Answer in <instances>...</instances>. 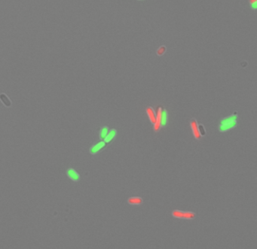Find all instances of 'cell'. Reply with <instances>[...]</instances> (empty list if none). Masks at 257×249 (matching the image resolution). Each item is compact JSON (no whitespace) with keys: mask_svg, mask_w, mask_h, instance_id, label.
Returning <instances> with one entry per match:
<instances>
[{"mask_svg":"<svg viewBox=\"0 0 257 249\" xmlns=\"http://www.w3.org/2000/svg\"><path fill=\"white\" fill-rule=\"evenodd\" d=\"M237 114H232V115L229 116V117H225V118L222 119L220 123H219V130L220 131V132H224L235 128L237 124Z\"/></svg>","mask_w":257,"mask_h":249,"instance_id":"obj_1","label":"cell"},{"mask_svg":"<svg viewBox=\"0 0 257 249\" xmlns=\"http://www.w3.org/2000/svg\"><path fill=\"white\" fill-rule=\"evenodd\" d=\"M190 126H191V129L192 130L193 135L196 139H200L201 138V135L199 132V129H198V124L196 120L192 119L190 122Z\"/></svg>","mask_w":257,"mask_h":249,"instance_id":"obj_2","label":"cell"},{"mask_svg":"<svg viewBox=\"0 0 257 249\" xmlns=\"http://www.w3.org/2000/svg\"><path fill=\"white\" fill-rule=\"evenodd\" d=\"M162 108L158 107L157 109V112H156V118L155 122L154 124V130L155 132H158L161 128V117H162Z\"/></svg>","mask_w":257,"mask_h":249,"instance_id":"obj_3","label":"cell"},{"mask_svg":"<svg viewBox=\"0 0 257 249\" xmlns=\"http://www.w3.org/2000/svg\"><path fill=\"white\" fill-rule=\"evenodd\" d=\"M66 175H67L68 177L71 179V180L73 181V182H79L80 180V175L73 168H69V169L66 170Z\"/></svg>","mask_w":257,"mask_h":249,"instance_id":"obj_4","label":"cell"},{"mask_svg":"<svg viewBox=\"0 0 257 249\" xmlns=\"http://www.w3.org/2000/svg\"><path fill=\"white\" fill-rule=\"evenodd\" d=\"M106 145V143L104 141L98 142V143L94 145V146H92L91 148H90V153H91V154H96V153H98L99 151H100V150H102L103 148H105Z\"/></svg>","mask_w":257,"mask_h":249,"instance_id":"obj_5","label":"cell"},{"mask_svg":"<svg viewBox=\"0 0 257 249\" xmlns=\"http://www.w3.org/2000/svg\"><path fill=\"white\" fill-rule=\"evenodd\" d=\"M117 134V131L115 130V129H112V130H110V131L108 132V133H107L106 136L104 138V142H106V143H109V142H110L111 141H113L114 139V138L115 137V135H116Z\"/></svg>","mask_w":257,"mask_h":249,"instance_id":"obj_6","label":"cell"},{"mask_svg":"<svg viewBox=\"0 0 257 249\" xmlns=\"http://www.w3.org/2000/svg\"><path fill=\"white\" fill-rule=\"evenodd\" d=\"M146 113H147V115H148V117H149V120H150L151 123L154 124L155 122L156 114L153 108H152V107H148L147 108H146Z\"/></svg>","mask_w":257,"mask_h":249,"instance_id":"obj_7","label":"cell"},{"mask_svg":"<svg viewBox=\"0 0 257 249\" xmlns=\"http://www.w3.org/2000/svg\"><path fill=\"white\" fill-rule=\"evenodd\" d=\"M168 120V113L165 109H162V117H161V127H165Z\"/></svg>","mask_w":257,"mask_h":249,"instance_id":"obj_8","label":"cell"},{"mask_svg":"<svg viewBox=\"0 0 257 249\" xmlns=\"http://www.w3.org/2000/svg\"><path fill=\"white\" fill-rule=\"evenodd\" d=\"M128 203L131 205H140L143 203V199L139 197H130L128 200Z\"/></svg>","mask_w":257,"mask_h":249,"instance_id":"obj_9","label":"cell"},{"mask_svg":"<svg viewBox=\"0 0 257 249\" xmlns=\"http://www.w3.org/2000/svg\"><path fill=\"white\" fill-rule=\"evenodd\" d=\"M196 214L192 211H182L181 218L183 219H194L196 218Z\"/></svg>","mask_w":257,"mask_h":249,"instance_id":"obj_10","label":"cell"},{"mask_svg":"<svg viewBox=\"0 0 257 249\" xmlns=\"http://www.w3.org/2000/svg\"><path fill=\"white\" fill-rule=\"evenodd\" d=\"M109 132V128L107 127H103V128L101 129L100 131V138L101 139H104V138H105L106 136L107 133H108Z\"/></svg>","mask_w":257,"mask_h":249,"instance_id":"obj_11","label":"cell"},{"mask_svg":"<svg viewBox=\"0 0 257 249\" xmlns=\"http://www.w3.org/2000/svg\"><path fill=\"white\" fill-rule=\"evenodd\" d=\"M0 99L2 100V101L3 102V103H4L6 106H9L11 105V102L9 101V99H8L7 96H5L4 94H1L0 95Z\"/></svg>","mask_w":257,"mask_h":249,"instance_id":"obj_12","label":"cell"},{"mask_svg":"<svg viewBox=\"0 0 257 249\" xmlns=\"http://www.w3.org/2000/svg\"><path fill=\"white\" fill-rule=\"evenodd\" d=\"M250 8L253 10H256L257 9V0H250Z\"/></svg>","mask_w":257,"mask_h":249,"instance_id":"obj_13","label":"cell"},{"mask_svg":"<svg viewBox=\"0 0 257 249\" xmlns=\"http://www.w3.org/2000/svg\"><path fill=\"white\" fill-rule=\"evenodd\" d=\"M165 51H166V48H165V46L161 47V48H159L158 49L157 54L159 55V56H161V55H163L164 54H165Z\"/></svg>","mask_w":257,"mask_h":249,"instance_id":"obj_14","label":"cell"},{"mask_svg":"<svg viewBox=\"0 0 257 249\" xmlns=\"http://www.w3.org/2000/svg\"><path fill=\"white\" fill-rule=\"evenodd\" d=\"M198 129H199V132L200 134H201V135L202 136V135H205V129H204V127L203 125H198Z\"/></svg>","mask_w":257,"mask_h":249,"instance_id":"obj_15","label":"cell"}]
</instances>
